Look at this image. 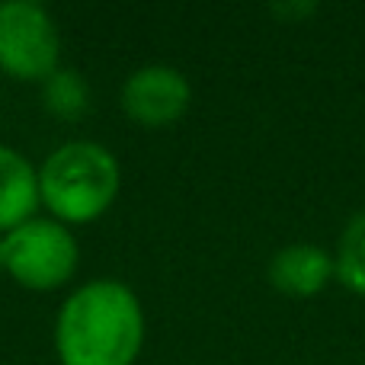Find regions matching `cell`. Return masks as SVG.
Here are the masks:
<instances>
[{
  "mask_svg": "<svg viewBox=\"0 0 365 365\" xmlns=\"http://www.w3.org/2000/svg\"><path fill=\"white\" fill-rule=\"evenodd\" d=\"M38 202V170L16 148L0 145V234L36 218Z\"/></svg>",
  "mask_w": 365,
  "mask_h": 365,
  "instance_id": "7",
  "label": "cell"
},
{
  "mask_svg": "<svg viewBox=\"0 0 365 365\" xmlns=\"http://www.w3.org/2000/svg\"><path fill=\"white\" fill-rule=\"evenodd\" d=\"M192 100L186 74L170 64H145L122 83V109L145 128H164L182 119Z\"/></svg>",
  "mask_w": 365,
  "mask_h": 365,
  "instance_id": "5",
  "label": "cell"
},
{
  "mask_svg": "<svg viewBox=\"0 0 365 365\" xmlns=\"http://www.w3.org/2000/svg\"><path fill=\"white\" fill-rule=\"evenodd\" d=\"M6 266L4 269L23 289L51 292L71 282L81 263V244L68 225L55 218H29L4 234Z\"/></svg>",
  "mask_w": 365,
  "mask_h": 365,
  "instance_id": "3",
  "label": "cell"
},
{
  "mask_svg": "<svg viewBox=\"0 0 365 365\" xmlns=\"http://www.w3.org/2000/svg\"><path fill=\"white\" fill-rule=\"evenodd\" d=\"M42 100L45 109L58 119H81L90 113V83L83 81V74L71 68H58L55 74H48L42 81Z\"/></svg>",
  "mask_w": 365,
  "mask_h": 365,
  "instance_id": "8",
  "label": "cell"
},
{
  "mask_svg": "<svg viewBox=\"0 0 365 365\" xmlns=\"http://www.w3.org/2000/svg\"><path fill=\"white\" fill-rule=\"evenodd\" d=\"M141 343L145 311L119 279H90L58 311L55 349L61 365H135Z\"/></svg>",
  "mask_w": 365,
  "mask_h": 365,
  "instance_id": "1",
  "label": "cell"
},
{
  "mask_svg": "<svg viewBox=\"0 0 365 365\" xmlns=\"http://www.w3.org/2000/svg\"><path fill=\"white\" fill-rule=\"evenodd\" d=\"M6 266V240H4V234H0V269Z\"/></svg>",
  "mask_w": 365,
  "mask_h": 365,
  "instance_id": "11",
  "label": "cell"
},
{
  "mask_svg": "<svg viewBox=\"0 0 365 365\" xmlns=\"http://www.w3.org/2000/svg\"><path fill=\"white\" fill-rule=\"evenodd\" d=\"M317 4H272V13L276 16H285V19H295V16H308L314 13Z\"/></svg>",
  "mask_w": 365,
  "mask_h": 365,
  "instance_id": "10",
  "label": "cell"
},
{
  "mask_svg": "<svg viewBox=\"0 0 365 365\" xmlns=\"http://www.w3.org/2000/svg\"><path fill=\"white\" fill-rule=\"evenodd\" d=\"M119 186V160L96 141H64L38 167V199L61 225H87L106 215Z\"/></svg>",
  "mask_w": 365,
  "mask_h": 365,
  "instance_id": "2",
  "label": "cell"
},
{
  "mask_svg": "<svg viewBox=\"0 0 365 365\" xmlns=\"http://www.w3.org/2000/svg\"><path fill=\"white\" fill-rule=\"evenodd\" d=\"M336 276L334 253L317 244H289L279 247L269 259V282L276 292L292 298H311Z\"/></svg>",
  "mask_w": 365,
  "mask_h": 365,
  "instance_id": "6",
  "label": "cell"
},
{
  "mask_svg": "<svg viewBox=\"0 0 365 365\" xmlns=\"http://www.w3.org/2000/svg\"><path fill=\"white\" fill-rule=\"evenodd\" d=\"M61 36L38 0L0 4V68L16 81H45L58 71Z\"/></svg>",
  "mask_w": 365,
  "mask_h": 365,
  "instance_id": "4",
  "label": "cell"
},
{
  "mask_svg": "<svg viewBox=\"0 0 365 365\" xmlns=\"http://www.w3.org/2000/svg\"><path fill=\"white\" fill-rule=\"evenodd\" d=\"M334 269L336 279L346 285L353 295L365 298V212H356L346 221L336 244V257H334Z\"/></svg>",
  "mask_w": 365,
  "mask_h": 365,
  "instance_id": "9",
  "label": "cell"
}]
</instances>
